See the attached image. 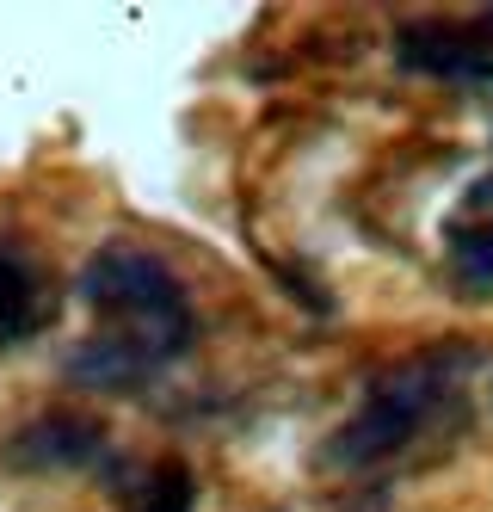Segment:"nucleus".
I'll return each mask as SVG.
<instances>
[{"label":"nucleus","instance_id":"f257e3e1","mask_svg":"<svg viewBox=\"0 0 493 512\" xmlns=\"http://www.w3.org/2000/svg\"><path fill=\"white\" fill-rule=\"evenodd\" d=\"M81 303L93 309L99 334L74 346L68 377L87 389H142L155 383L167 364L185 358L198 334L192 297H185L179 272L148 247L111 241L81 266Z\"/></svg>","mask_w":493,"mask_h":512},{"label":"nucleus","instance_id":"f03ea898","mask_svg":"<svg viewBox=\"0 0 493 512\" xmlns=\"http://www.w3.org/2000/svg\"><path fill=\"white\" fill-rule=\"evenodd\" d=\"M475 364V346L450 340V346H426L401 364H389L383 377L364 389V401L333 426L321 463L327 469H383L401 451H413L420 438L463 401V377Z\"/></svg>","mask_w":493,"mask_h":512},{"label":"nucleus","instance_id":"7ed1b4c3","mask_svg":"<svg viewBox=\"0 0 493 512\" xmlns=\"http://www.w3.org/2000/svg\"><path fill=\"white\" fill-rule=\"evenodd\" d=\"M395 62L432 81L487 87L493 81V7L475 13H413L395 25Z\"/></svg>","mask_w":493,"mask_h":512},{"label":"nucleus","instance_id":"20e7f679","mask_svg":"<svg viewBox=\"0 0 493 512\" xmlns=\"http://www.w3.org/2000/svg\"><path fill=\"white\" fill-rule=\"evenodd\" d=\"M99 457H105V426L93 414H68V408L31 420L7 445L13 469H93Z\"/></svg>","mask_w":493,"mask_h":512},{"label":"nucleus","instance_id":"39448f33","mask_svg":"<svg viewBox=\"0 0 493 512\" xmlns=\"http://www.w3.org/2000/svg\"><path fill=\"white\" fill-rule=\"evenodd\" d=\"M44 321H50V290H44V278H37V266L25 260V253L0 247V352L31 340Z\"/></svg>","mask_w":493,"mask_h":512},{"label":"nucleus","instance_id":"423d86ee","mask_svg":"<svg viewBox=\"0 0 493 512\" xmlns=\"http://www.w3.org/2000/svg\"><path fill=\"white\" fill-rule=\"evenodd\" d=\"M444 266H450V278H457V290H469L475 303L493 297V216L450 229V241H444Z\"/></svg>","mask_w":493,"mask_h":512},{"label":"nucleus","instance_id":"0eeeda50","mask_svg":"<svg viewBox=\"0 0 493 512\" xmlns=\"http://www.w3.org/2000/svg\"><path fill=\"white\" fill-rule=\"evenodd\" d=\"M192 506H198V475L185 469L179 457L155 463L148 482L136 488V512H192Z\"/></svg>","mask_w":493,"mask_h":512},{"label":"nucleus","instance_id":"6e6552de","mask_svg":"<svg viewBox=\"0 0 493 512\" xmlns=\"http://www.w3.org/2000/svg\"><path fill=\"white\" fill-rule=\"evenodd\" d=\"M475 204H493V179H481V186H475Z\"/></svg>","mask_w":493,"mask_h":512}]
</instances>
